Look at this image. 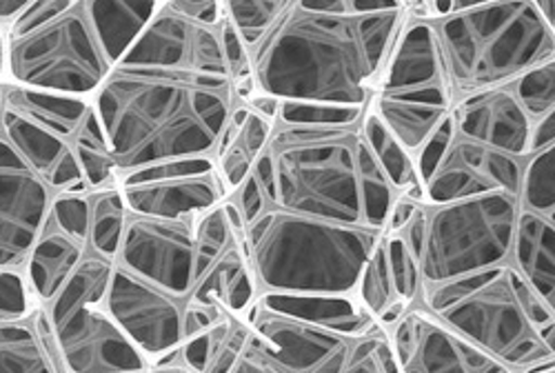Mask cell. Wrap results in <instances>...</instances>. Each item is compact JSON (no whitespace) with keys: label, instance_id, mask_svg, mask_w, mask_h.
<instances>
[{"label":"cell","instance_id":"cell-1","mask_svg":"<svg viewBox=\"0 0 555 373\" xmlns=\"http://www.w3.org/2000/svg\"><path fill=\"white\" fill-rule=\"evenodd\" d=\"M404 18L406 3L380 14H318L285 0L249 54L256 91L281 103L366 107Z\"/></svg>","mask_w":555,"mask_h":373},{"label":"cell","instance_id":"cell-2","mask_svg":"<svg viewBox=\"0 0 555 373\" xmlns=\"http://www.w3.org/2000/svg\"><path fill=\"white\" fill-rule=\"evenodd\" d=\"M236 103L229 78L141 67H114L91 97L118 178L169 160L216 158Z\"/></svg>","mask_w":555,"mask_h":373},{"label":"cell","instance_id":"cell-3","mask_svg":"<svg viewBox=\"0 0 555 373\" xmlns=\"http://www.w3.org/2000/svg\"><path fill=\"white\" fill-rule=\"evenodd\" d=\"M267 152L275 176L273 207L385 231L398 194L369 150L360 123H275Z\"/></svg>","mask_w":555,"mask_h":373},{"label":"cell","instance_id":"cell-4","mask_svg":"<svg viewBox=\"0 0 555 373\" xmlns=\"http://www.w3.org/2000/svg\"><path fill=\"white\" fill-rule=\"evenodd\" d=\"M421 307L520 373L555 362V313L508 265L421 287Z\"/></svg>","mask_w":555,"mask_h":373},{"label":"cell","instance_id":"cell-5","mask_svg":"<svg viewBox=\"0 0 555 373\" xmlns=\"http://www.w3.org/2000/svg\"><path fill=\"white\" fill-rule=\"evenodd\" d=\"M383 231L269 207L245 227L258 294L356 296L360 271Z\"/></svg>","mask_w":555,"mask_h":373},{"label":"cell","instance_id":"cell-6","mask_svg":"<svg viewBox=\"0 0 555 373\" xmlns=\"http://www.w3.org/2000/svg\"><path fill=\"white\" fill-rule=\"evenodd\" d=\"M453 101L506 87L555 59V25L535 0L478 3L434 21Z\"/></svg>","mask_w":555,"mask_h":373},{"label":"cell","instance_id":"cell-7","mask_svg":"<svg viewBox=\"0 0 555 373\" xmlns=\"http://www.w3.org/2000/svg\"><path fill=\"white\" fill-rule=\"evenodd\" d=\"M112 69L87 0H27L5 27V82L91 101Z\"/></svg>","mask_w":555,"mask_h":373},{"label":"cell","instance_id":"cell-8","mask_svg":"<svg viewBox=\"0 0 555 373\" xmlns=\"http://www.w3.org/2000/svg\"><path fill=\"white\" fill-rule=\"evenodd\" d=\"M114 262L87 254L61 292L42 305L67 373H143L150 362L105 309Z\"/></svg>","mask_w":555,"mask_h":373},{"label":"cell","instance_id":"cell-9","mask_svg":"<svg viewBox=\"0 0 555 373\" xmlns=\"http://www.w3.org/2000/svg\"><path fill=\"white\" fill-rule=\"evenodd\" d=\"M91 101L5 82L0 87V136L50 186L52 194H87L76 136Z\"/></svg>","mask_w":555,"mask_h":373},{"label":"cell","instance_id":"cell-10","mask_svg":"<svg viewBox=\"0 0 555 373\" xmlns=\"http://www.w3.org/2000/svg\"><path fill=\"white\" fill-rule=\"evenodd\" d=\"M427 209L418 260L423 285H440L508 262L520 211L518 198L489 194Z\"/></svg>","mask_w":555,"mask_h":373},{"label":"cell","instance_id":"cell-11","mask_svg":"<svg viewBox=\"0 0 555 373\" xmlns=\"http://www.w3.org/2000/svg\"><path fill=\"white\" fill-rule=\"evenodd\" d=\"M243 320L249 338L231 373H343L358 338L275 313L258 300Z\"/></svg>","mask_w":555,"mask_h":373},{"label":"cell","instance_id":"cell-12","mask_svg":"<svg viewBox=\"0 0 555 373\" xmlns=\"http://www.w3.org/2000/svg\"><path fill=\"white\" fill-rule=\"evenodd\" d=\"M114 265L178 300H188L196 283L194 220L129 214Z\"/></svg>","mask_w":555,"mask_h":373},{"label":"cell","instance_id":"cell-13","mask_svg":"<svg viewBox=\"0 0 555 373\" xmlns=\"http://www.w3.org/2000/svg\"><path fill=\"white\" fill-rule=\"evenodd\" d=\"M374 97L440 110L453 107L434 21L406 12Z\"/></svg>","mask_w":555,"mask_h":373},{"label":"cell","instance_id":"cell-14","mask_svg":"<svg viewBox=\"0 0 555 373\" xmlns=\"http://www.w3.org/2000/svg\"><path fill=\"white\" fill-rule=\"evenodd\" d=\"M387 332L400 373H516L425 307H411Z\"/></svg>","mask_w":555,"mask_h":373},{"label":"cell","instance_id":"cell-15","mask_svg":"<svg viewBox=\"0 0 555 373\" xmlns=\"http://www.w3.org/2000/svg\"><path fill=\"white\" fill-rule=\"evenodd\" d=\"M116 67L171 69L229 78L218 29L180 16L169 3H158L152 21Z\"/></svg>","mask_w":555,"mask_h":373},{"label":"cell","instance_id":"cell-16","mask_svg":"<svg viewBox=\"0 0 555 373\" xmlns=\"http://www.w3.org/2000/svg\"><path fill=\"white\" fill-rule=\"evenodd\" d=\"M105 309L147 362L178 349L184 340V300L114 265Z\"/></svg>","mask_w":555,"mask_h":373},{"label":"cell","instance_id":"cell-17","mask_svg":"<svg viewBox=\"0 0 555 373\" xmlns=\"http://www.w3.org/2000/svg\"><path fill=\"white\" fill-rule=\"evenodd\" d=\"M520 176V158L472 143L455 133L442 163L425 182V207H440L489 194L518 198Z\"/></svg>","mask_w":555,"mask_h":373},{"label":"cell","instance_id":"cell-18","mask_svg":"<svg viewBox=\"0 0 555 373\" xmlns=\"http://www.w3.org/2000/svg\"><path fill=\"white\" fill-rule=\"evenodd\" d=\"M52 198L50 186L0 136V269H23Z\"/></svg>","mask_w":555,"mask_h":373},{"label":"cell","instance_id":"cell-19","mask_svg":"<svg viewBox=\"0 0 555 373\" xmlns=\"http://www.w3.org/2000/svg\"><path fill=\"white\" fill-rule=\"evenodd\" d=\"M451 116L460 138L520 160L529 156L531 120L508 85L457 99Z\"/></svg>","mask_w":555,"mask_h":373},{"label":"cell","instance_id":"cell-20","mask_svg":"<svg viewBox=\"0 0 555 373\" xmlns=\"http://www.w3.org/2000/svg\"><path fill=\"white\" fill-rule=\"evenodd\" d=\"M116 186L131 216H150L163 220H194L196 216L229 198L218 169L201 176Z\"/></svg>","mask_w":555,"mask_h":373},{"label":"cell","instance_id":"cell-21","mask_svg":"<svg viewBox=\"0 0 555 373\" xmlns=\"http://www.w3.org/2000/svg\"><path fill=\"white\" fill-rule=\"evenodd\" d=\"M89 254V245L59 227L50 216L44 218L38 239L27 254L23 273L36 305H48L67 278Z\"/></svg>","mask_w":555,"mask_h":373},{"label":"cell","instance_id":"cell-22","mask_svg":"<svg viewBox=\"0 0 555 373\" xmlns=\"http://www.w3.org/2000/svg\"><path fill=\"white\" fill-rule=\"evenodd\" d=\"M256 298L258 290L249 269L245 239H238L218 256V260L207 271L196 278L188 300L205 307H220L243 318Z\"/></svg>","mask_w":555,"mask_h":373},{"label":"cell","instance_id":"cell-23","mask_svg":"<svg viewBox=\"0 0 555 373\" xmlns=\"http://www.w3.org/2000/svg\"><path fill=\"white\" fill-rule=\"evenodd\" d=\"M508 265L525 278V283L546 305L553 307L555 305V218H544L540 214H533L520 207Z\"/></svg>","mask_w":555,"mask_h":373},{"label":"cell","instance_id":"cell-24","mask_svg":"<svg viewBox=\"0 0 555 373\" xmlns=\"http://www.w3.org/2000/svg\"><path fill=\"white\" fill-rule=\"evenodd\" d=\"M256 300L275 313L298 318L302 322L325 326V330L347 336H362L372 330L374 324H378L360 307L356 296L258 294Z\"/></svg>","mask_w":555,"mask_h":373},{"label":"cell","instance_id":"cell-25","mask_svg":"<svg viewBox=\"0 0 555 373\" xmlns=\"http://www.w3.org/2000/svg\"><path fill=\"white\" fill-rule=\"evenodd\" d=\"M158 8V0H135V3H101V0H87V16L94 29L101 50L112 67H116L135 38L143 34Z\"/></svg>","mask_w":555,"mask_h":373},{"label":"cell","instance_id":"cell-26","mask_svg":"<svg viewBox=\"0 0 555 373\" xmlns=\"http://www.w3.org/2000/svg\"><path fill=\"white\" fill-rule=\"evenodd\" d=\"M360 127L366 145L372 150L387 182L391 184V190L402 198L425 205V186L418 178V171H415L413 156L387 131L378 114L369 105L364 107Z\"/></svg>","mask_w":555,"mask_h":373},{"label":"cell","instance_id":"cell-27","mask_svg":"<svg viewBox=\"0 0 555 373\" xmlns=\"http://www.w3.org/2000/svg\"><path fill=\"white\" fill-rule=\"evenodd\" d=\"M369 107L378 114L387 131L411 156H415L423 150V145L431 138V133L451 114V110L402 103V101H391L380 97H372Z\"/></svg>","mask_w":555,"mask_h":373},{"label":"cell","instance_id":"cell-28","mask_svg":"<svg viewBox=\"0 0 555 373\" xmlns=\"http://www.w3.org/2000/svg\"><path fill=\"white\" fill-rule=\"evenodd\" d=\"M129 211L118 186L89 192V254L116 260Z\"/></svg>","mask_w":555,"mask_h":373},{"label":"cell","instance_id":"cell-29","mask_svg":"<svg viewBox=\"0 0 555 373\" xmlns=\"http://www.w3.org/2000/svg\"><path fill=\"white\" fill-rule=\"evenodd\" d=\"M76 158L80 165V171L85 176L87 190L96 192V190H105V186H114L118 171H116V163L112 156V150L107 145V136L105 129L99 120V114L91 105V112L87 114L78 136H76Z\"/></svg>","mask_w":555,"mask_h":373},{"label":"cell","instance_id":"cell-30","mask_svg":"<svg viewBox=\"0 0 555 373\" xmlns=\"http://www.w3.org/2000/svg\"><path fill=\"white\" fill-rule=\"evenodd\" d=\"M0 373H56L42 351L31 316L0 324Z\"/></svg>","mask_w":555,"mask_h":373},{"label":"cell","instance_id":"cell-31","mask_svg":"<svg viewBox=\"0 0 555 373\" xmlns=\"http://www.w3.org/2000/svg\"><path fill=\"white\" fill-rule=\"evenodd\" d=\"M518 203L527 211L555 218V145L522 158Z\"/></svg>","mask_w":555,"mask_h":373},{"label":"cell","instance_id":"cell-32","mask_svg":"<svg viewBox=\"0 0 555 373\" xmlns=\"http://www.w3.org/2000/svg\"><path fill=\"white\" fill-rule=\"evenodd\" d=\"M356 300L360 303V307L372 316L376 322L383 313H387L396 303H402L396 294L393 287V278H391V269H389V260H387V249H385V241L380 236V241L376 243L374 252L369 254L358 285H356ZM406 305V303H404Z\"/></svg>","mask_w":555,"mask_h":373},{"label":"cell","instance_id":"cell-33","mask_svg":"<svg viewBox=\"0 0 555 373\" xmlns=\"http://www.w3.org/2000/svg\"><path fill=\"white\" fill-rule=\"evenodd\" d=\"M283 8L285 0H256V3L254 0H227L222 3V14L236 27L251 54Z\"/></svg>","mask_w":555,"mask_h":373},{"label":"cell","instance_id":"cell-34","mask_svg":"<svg viewBox=\"0 0 555 373\" xmlns=\"http://www.w3.org/2000/svg\"><path fill=\"white\" fill-rule=\"evenodd\" d=\"M508 87L531 123L555 114V59L525 72Z\"/></svg>","mask_w":555,"mask_h":373},{"label":"cell","instance_id":"cell-35","mask_svg":"<svg viewBox=\"0 0 555 373\" xmlns=\"http://www.w3.org/2000/svg\"><path fill=\"white\" fill-rule=\"evenodd\" d=\"M343 373H400L385 326L374 324L356 338Z\"/></svg>","mask_w":555,"mask_h":373},{"label":"cell","instance_id":"cell-36","mask_svg":"<svg viewBox=\"0 0 555 373\" xmlns=\"http://www.w3.org/2000/svg\"><path fill=\"white\" fill-rule=\"evenodd\" d=\"M383 241L387 249V260H389L396 294L402 303L413 305L415 298L421 296V287H423L418 258L411 254L400 233H383Z\"/></svg>","mask_w":555,"mask_h":373},{"label":"cell","instance_id":"cell-37","mask_svg":"<svg viewBox=\"0 0 555 373\" xmlns=\"http://www.w3.org/2000/svg\"><path fill=\"white\" fill-rule=\"evenodd\" d=\"M238 316L234 313H227L218 324H214L211 330L194 336V338H188L182 340V345L178 347L176 351V358L180 364H184L188 369H192L194 373H207V369L211 366L220 345L224 343L231 324H234Z\"/></svg>","mask_w":555,"mask_h":373},{"label":"cell","instance_id":"cell-38","mask_svg":"<svg viewBox=\"0 0 555 373\" xmlns=\"http://www.w3.org/2000/svg\"><path fill=\"white\" fill-rule=\"evenodd\" d=\"M364 107H336L322 103H281L278 120L283 125H353L360 123Z\"/></svg>","mask_w":555,"mask_h":373},{"label":"cell","instance_id":"cell-39","mask_svg":"<svg viewBox=\"0 0 555 373\" xmlns=\"http://www.w3.org/2000/svg\"><path fill=\"white\" fill-rule=\"evenodd\" d=\"M34 309L36 303L23 269H0V324L25 320Z\"/></svg>","mask_w":555,"mask_h":373},{"label":"cell","instance_id":"cell-40","mask_svg":"<svg viewBox=\"0 0 555 373\" xmlns=\"http://www.w3.org/2000/svg\"><path fill=\"white\" fill-rule=\"evenodd\" d=\"M218 38H220L222 56H224V65H227V74H229L231 82L236 85V82L254 78L251 56H249L247 44L243 42L236 27L231 25L227 18H222V23L218 27Z\"/></svg>","mask_w":555,"mask_h":373},{"label":"cell","instance_id":"cell-41","mask_svg":"<svg viewBox=\"0 0 555 373\" xmlns=\"http://www.w3.org/2000/svg\"><path fill=\"white\" fill-rule=\"evenodd\" d=\"M455 138V125H453V116L449 114L440 127L431 133V138L423 145V150L413 156L415 163V171H418V178L425 186V182L434 176V171L438 169V165L442 163L449 145L453 143Z\"/></svg>","mask_w":555,"mask_h":373},{"label":"cell","instance_id":"cell-42","mask_svg":"<svg viewBox=\"0 0 555 373\" xmlns=\"http://www.w3.org/2000/svg\"><path fill=\"white\" fill-rule=\"evenodd\" d=\"M247 338H249V324L243 318H236L234 324H231L224 343L220 345L211 366L207 369V373H231V369L236 366V362L247 345Z\"/></svg>","mask_w":555,"mask_h":373},{"label":"cell","instance_id":"cell-43","mask_svg":"<svg viewBox=\"0 0 555 373\" xmlns=\"http://www.w3.org/2000/svg\"><path fill=\"white\" fill-rule=\"evenodd\" d=\"M167 3L180 16L211 29H218L224 18L222 3H214V0H167Z\"/></svg>","mask_w":555,"mask_h":373},{"label":"cell","instance_id":"cell-44","mask_svg":"<svg viewBox=\"0 0 555 373\" xmlns=\"http://www.w3.org/2000/svg\"><path fill=\"white\" fill-rule=\"evenodd\" d=\"M273 127H275V123L258 116L256 112H249V116L245 120V127L241 129V136H238L236 143L256 160L267 150V143L271 138Z\"/></svg>","mask_w":555,"mask_h":373},{"label":"cell","instance_id":"cell-45","mask_svg":"<svg viewBox=\"0 0 555 373\" xmlns=\"http://www.w3.org/2000/svg\"><path fill=\"white\" fill-rule=\"evenodd\" d=\"M231 201L236 203V207H238V211H241V216H243L245 227H247L249 222H254L256 218H260V216L271 207L269 201L264 198L262 190H260V184L256 182V178H254L251 173H249V178L238 186L236 194L231 196Z\"/></svg>","mask_w":555,"mask_h":373},{"label":"cell","instance_id":"cell-46","mask_svg":"<svg viewBox=\"0 0 555 373\" xmlns=\"http://www.w3.org/2000/svg\"><path fill=\"white\" fill-rule=\"evenodd\" d=\"M229 311L220 307H205L184 300V318H182V330H184V340L194 338L207 330H211L214 324H218Z\"/></svg>","mask_w":555,"mask_h":373},{"label":"cell","instance_id":"cell-47","mask_svg":"<svg viewBox=\"0 0 555 373\" xmlns=\"http://www.w3.org/2000/svg\"><path fill=\"white\" fill-rule=\"evenodd\" d=\"M427 218H429V209L425 205H421V209L415 211V216L406 222V227L400 231L402 241L406 243V247L411 249V254L421 260V252L425 245V231H427Z\"/></svg>","mask_w":555,"mask_h":373},{"label":"cell","instance_id":"cell-48","mask_svg":"<svg viewBox=\"0 0 555 373\" xmlns=\"http://www.w3.org/2000/svg\"><path fill=\"white\" fill-rule=\"evenodd\" d=\"M251 176L256 178V182L260 184V190H262L264 198H267L269 205L273 207V203H275V176H273V160H271V156H269L267 150L254 160Z\"/></svg>","mask_w":555,"mask_h":373},{"label":"cell","instance_id":"cell-49","mask_svg":"<svg viewBox=\"0 0 555 373\" xmlns=\"http://www.w3.org/2000/svg\"><path fill=\"white\" fill-rule=\"evenodd\" d=\"M555 145V114H548L535 123H531V136H529V154L540 152L544 147Z\"/></svg>","mask_w":555,"mask_h":373},{"label":"cell","instance_id":"cell-50","mask_svg":"<svg viewBox=\"0 0 555 373\" xmlns=\"http://www.w3.org/2000/svg\"><path fill=\"white\" fill-rule=\"evenodd\" d=\"M418 209H421V203H413L409 198L398 196L391 205V211H389V218H387V224H385L383 233H400Z\"/></svg>","mask_w":555,"mask_h":373},{"label":"cell","instance_id":"cell-51","mask_svg":"<svg viewBox=\"0 0 555 373\" xmlns=\"http://www.w3.org/2000/svg\"><path fill=\"white\" fill-rule=\"evenodd\" d=\"M251 112H256L258 116L275 123L278 120V112H281V101L273 99V97H267V93H254V97L245 103Z\"/></svg>","mask_w":555,"mask_h":373},{"label":"cell","instance_id":"cell-52","mask_svg":"<svg viewBox=\"0 0 555 373\" xmlns=\"http://www.w3.org/2000/svg\"><path fill=\"white\" fill-rule=\"evenodd\" d=\"M27 0H0V27H8L25 8Z\"/></svg>","mask_w":555,"mask_h":373},{"label":"cell","instance_id":"cell-53","mask_svg":"<svg viewBox=\"0 0 555 373\" xmlns=\"http://www.w3.org/2000/svg\"><path fill=\"white\" fill-rule=\"evenodd\" d=\"M145 373H194L192 369H188L184 364H180L178 360H154Z\"/></svg>","mask_w":555,"mask_h":373},{"label":"cell","instance_id":"cell-54","mask_svg":"<svg viewBox=\"0 0 555 373\" xmlns=\"http://www.w3.org/2000/svg\"><path fill=\"white\" fill-rule=\"evenodd\" d=\"M5 85V29L0 27V87Z\"/></svg>","mask_w":555,"mask_h":373},{"label":"cell","instance_id":"cell-55","mask_svg":"<svg viewBox=\"0 0 555 373\" xmlns=\"http://www.w3.org/2000/svg\"><path fill=\"white\" fill-rule=\"evenodd\" d=\"M538 8H540V12H542V16H544L551 25H555V23H553V10H555L553 0H542V3H538Z\"/></svg>","mask_w":555,"mask_h":373},{"label":"cell","instance_id":"cell-56","mask_svg":"<svg viewBox=\"0 0 555 373\" xmlns=\"http://www.w3.org/2000/svg\"><path fill=\"white\" fill-rule=\"evenodd\" d=\"M520 373H555V362H546V364H540V366H531V369H525Z\"/></svg>","mask_w":555,"mask_h":373},{"label":"cell","instance_id":"cell-57","mask_svg":"<svg viewBox=\"0 0 555 373\" xmlns=\"http://www.w3.org/2000/svg\"><path fill=\"white\" fill-rule=\"evenodd\" d=\"M143 373H145V371H143Z\"/></svg>","mask_w":555,"mask_h":373}]
</instances>
